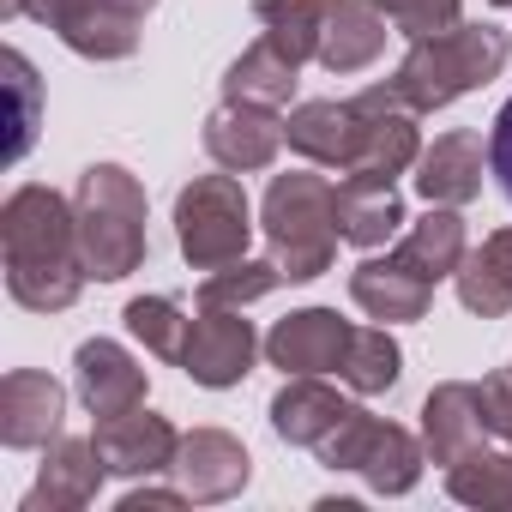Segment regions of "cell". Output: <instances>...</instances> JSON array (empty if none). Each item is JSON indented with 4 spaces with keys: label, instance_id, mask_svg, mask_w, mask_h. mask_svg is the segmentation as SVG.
Segmentation results:
<instances>
[{
    "label": "cell",
    "instance_id": "6da1fadb",
    "mask_svg": "<svg viewBox=\"0 0 512 512\" xmlns=\"http://www.w3.org/2000/svg\"><path fill=\"white\" fill-rule=\"evenodd\" d=\"M0 247H7V290L31 314H61L85 290L79 211L55 187H13L0 205Z\"/></svg>",
    "mask_w": 512,
    "mask_h": 512
},
{
    "label": "cell",
    "instance_id": "7a4b0ae2",
    "mask_svg": "<svg viewBox=\"0 0 512 512\" xmlns=\"http://www.w3.org/2000/svg\"><path fill=\"white\" fill-rule=\"evenodd\" d=\"M506 55H512L506 31H494V25H446V31L410 43L404 67L392 73V91H398L416 115H434V109H446L452 97H464V91L500 79Z\"/></svg>",
    "mask_w": 512,
    "mask_h": 512
},
{
    "label": "cell",
    "instance_id": "3957f363",
    "mask_svg": "<svg viewBox=\"0 0 512 512\" xmlns=\"http://www.w3.org/2000/svg\"><path fill=\"white\" fill-rule=\"evenodd\" d=\"M266 241H272V266L284 272V284H308L320 272H332L338 253V181L326 175H272L266 187Z\"/></svg>",
    "mask_w": 512,
    "mask_h": 512
},
{
    "label": "cell",
    "instance_id": "277c9868",
    "mask_svg": "<svg viewBox=\"0 0 512 512\" xmlns=\"http://www.w3.org/2000/svg\"><path fill=\"white\" fill-rule=\"evenodd\" d=\"M79 253L97 284H115L145 266V187L121 163H91L73 193Z\"/></svg>",
    "mask_w": 512,
    "mask_h": 512
},
{
    "label": "cell",
    "instance_id": "5b68a950",
    "mask_svg": "<svg viewBox=\"0 0 512 512\" xmlns=\"http://www.w3.org/2000/svg\"><path fill=\"white\" fill-rule=\"evenodd\" d=\"M175 235L193 272H217L247 260V241H253V205L241 193V175H193L175 199Z\"/></svg>",
    "mask_w": 512,
    "mask_h": 512
},
{
    "label": "cell",
    "instance_id": "8992f818",
    "mask_svg": "<svg viewBox=\"0 0 512 512\" xmlns=\"http://www.w3.org/2000/svg\"><path fill=\"white\" fill-rule=\"evenodd\" d=\"M314 452H320V464H332V470H362L368 488H380V494H410L416 476H422V446H416V434H404L398 422H380V416H368V410H350Z\"/></svg>",
    "mask_w": 512,
    "mask_h": 512
},
{
    "label": "cell",
    "instance_id": "52a82bcc",
    "mask_svg": "<svg viewBox=\"0 0 512 512\" xmlns=\"http://www.w3.org/2000/svg\"><path fill=\"white\" fill-rule=\"evenodd\" d=\"M253 356H260V338H253V320H241V308H199V320L187 326L181 368L187 380L223 392L253 374Z\"/></svg>",
    "mask_w": 512,
    "mask_h": 512
},
{
    "label": "cell",
    "instance_id": "ba28073f",
    "mask_svg": "<svg viewBox=\"0 0 512 512\" xmlns=\"http://www.w3.org/2000/svg\"><path fill=\"white\" fill-rule=\"evenodd\" d=\"M284 139H290V133H284L278 109H266V103H223V109L205 121V151H211V163L229 169V175L272 169Z\"/></svg>",
    "mask_w": 512,
    "mask_h": 512
},
{
    "label": "cell",
    "instance_id": "9c48e42d",
    "mask_svg": "<svg viewBox=\"0 0 512 512\" xmlns=\"http://www.w3.org/2000/svg\"><path fill=\"white\" fill-rule=\"evenodd\" d=\"M97 452L115 476H157V470H175V452H181V434L151 416L145 404L121 410V416H97Z\"/></svg>",
    "mask_w": 512,
    "mask_h": 512
},
{
    "label": "cell",
    "instance_id": "30bf717a",
    "mask_svg": "<svg viewBox=\"0 0 512 512\" xmlns=\"http://www.w3.org/2000/svg\"><path fill=\"white\" fill-rule=\"evenodd\" d=\"M61 416H67V386L61 380H49L37 368H13L0 380V440L13 452L61 440Z\"/></svg>",
    "mask_w": 512,
    "mask_h": 512
},
{
    "label": "cell",
    "instance_id": "8fae6325",
    "mask_svg": "<svg viewBox=\"0 0 512 512\" xmlns=\"http://www.w3.org/2000/svg\"><path fill=\"white\" fill-rule=\"evenodd\" d=\"M350 332L356 326L338 320L332 308H302V314H290V320L272 326L266 356L284 374H338L344 368V350H350Z\"/></svg>",
    "mask_w": 512,
    "mask_h": 512
},
{
    "label": "cell",
    "instance_id": "7c38bea8",
    "mask_svg": "<svg viewBox=\"0 0 512 512\" xmlns=\"http://www.w3.org/2000/svg\"><path fill=\"white\" fill-rule=\"evenodd\" d=\"M175 476H181L187 500H229V494L247 488L253 458H247V446H241L235 434H223V428H193V434H181Z\"/></svg>",
    "mask_w": 512,
    "mask_h": 512
},
{
    "label": "cell",
    "instance_id": "4fadbf2b",
    "mask_svg": "<svg viewBox=\"0 0 512 512\" xmlns=\"http://www.w3.org/2000/svg\"><path fill=\"white\" fill-rule=\"evenodd\" d=\"M488 440V404H482V386L470 380H446L428 392L422 404V446L434 464H452L464 452H476Z\"/></svg>",
    "mask_w": 512,
    "mask_h": 512
},
{
    "label": "cell",
    "instance_id": "5bb4252c",
    "mask_svg": "<svg viewBox=\"0 0 512 512\" xmlns=\"http://www.w3.org/2000/svg\"><path fill=\"white\" fill-rule=\"evenodd\" d=\"M109 464L97 452V440H49V458H43V476L37 488L25 494V512H79L97 500Z\"/></svg>",
    "mask_w": 512,
    "mask_h": 512
},
{
    "label": "cell",
    "instance_id": "9a60e30c",
    "mask_svg": "<svg viewBox=\"0 0 512 512\" xmlns=\"http://www.w3.org/2000/svg\"><path fill=\"white\" fill-rule=\"evenodd\" d=\"M73 374H79V398H85L91 416H121V410L145 404V386H151L145 368H139L115 338H91V344H79Z\"/></svg>",
    "mask_w": 512,
    "mask_h": 512
},
{
    "label": "cell",
    "instance_id": "2e32d148",
    "mask_svg": "<svg viewBox=\"0 0 512 512\" xmlns=\"http://www.w3.org/2000/svg\"><path fill=\"white\" fill-rule=\"evenodd\" d=\"M284 133H290V145L308 163L350 175L356 169V151H362V109H356V97L350 103H302L284 121Z\"/></svg>",
    "mask_w": 512,
    "mask_h": 512
},
{
    "label": "cell",
    "instance_id": "e0dca14e",
    "mask_svg": "<svg viewBox=\"0 0 512 512\" xmlns=\"http://www.w3.org/2000/svg\"><path fill=\"white\" fill-rule=\"evenodd\" d=\"M392 19L380 7H368V0H326V19H320V67L332 73H362L380 61L386 49V31Z\"/></svg>",
    "mask_w": 512,
    "mask_h": 512
},
{
    "label": "cell",
    "instance_id": "ac0fdd59",
    "mask_svg": "<svg viewBox=\"0 0 512 512\" xmlns=\"http://www.w3.org/2000/svg\"><path fill=\"white\" fill-rule=\"evenodd\" d=\"M416 193L428 205H470L482 193V133H470V127L440 133L416 157Z\"/></svg>",
    "mask_w": 512,
    "mask_h": 512
},
{
    "label": "cell",
    "instance_id": "d6986e66",
    "mask_svg": "<svg viewBox=\"0 0 512 512\" xmlns=\"http://www.w3.org/2000/svg\"><path fill=\"white\" fill-rule=\"evenodd\" d=\"M350 296H356L362 314H374V320L392 326V320H422L428 302H434V284L422 272H410L398 253H386V260H362L350 272Z\"/></svg>",
    "mask_w": 512,
    "mask_h": 512
},
{
    "label": "cell",
    "instance_id": "ffe728a7",
    "mask_svg": "<svg viewBox=\"0 0 512 512\" xmlns=\"http://www.w3.org/2000/svg\"><path fill=\"white\" fill-rule=\"evenodd\" d=\"M49 31H55L73 55H85V61H127V55L139 49V19L115 13L109 0H67Z\"/></svg>",
    "mask_w": 512,
    "mask_h": 512
},
{
    "label": "cell",
    "instance_id": "44dd1931",
    "mask_svg": "<svg viewBox=\"0 0 512 512\" xmlns=\"http://www.w3.org/2000/svg\"><path fill=\"white\" fill-rule=\"evenodd\" d=\"M404 229V205H398V181H368V175H344L338 181V235L362 253L386 247Z\"/></svg>",
    "mask_w": 512,
    "mask_h": 512
},
{
    "label": "cell",
    "instance_id": "7402d4cb",
    "mask_svg": "<svg viewBox=\"0 0 512 512\" xmlns=\"http://www.w3.org/2000/svg\"><path fill=\"white\" fill-rule=\"evenodd\" d=\"M356 404H344L332 386H320L314 374H290V386L272 398V428L290 440V446H320Z\"/></svg>",
    "mask_w": 512,
    "mask_h": 512
},
{
    "label": "cell",
    "instance_id": "603a6c76",
    "mask_svg": "<svg viewBox=\"0 0 512 512\" xmlns=\"http://www.w3.org/2000/svg\"><path fill=\"white\" fill-rule=\"evenodd\" d=\"M398 260L410 272H422L428 284L458 278V266H464V217H458V205H428V217L404 229Z\"/></svg>",
    "mask_w": 512,
    "mask_h": 512
},
{
    "label": "cell",
    "instance_id": "cb8c5ba5",
    "mask_svg": "<svg viewBox=\"0 0 512 512\" xmlns=\"http://www.w3.org/2000/svg\"><path fill=\"white\" fill-rule=\"evenodd\" d=\"M458 302L482 320L512 308V229H494L476 253H464L458 266Z\"/></svg>",
    "mask_w": 512,
    "mask_h": 512
},
{
    "label": "cell",
    "instance_id": "d4e9b609",
    "mask_svg": "<svg viewBox=\"0 0 512 512\" xmlns=\"http://www.w3.org/2000/svg\"><path fill=\"white\" fill-rule=\"evenodd\" d=\"M296 61L284 55V49H272L266 37L253 43L235 67H229V79H223V103H266V109H284L290 97H296Z\"/></svg>",
    "mask_w": 512,
    "mask_h": 512
},
{
    "label": "cell",
    "instance_id": "484cf974",
    "mask_svg": "<svg viewBox=\"0 0 512 512\" xmlns=\"http://www.w3.org/2000/svg\"><path fill=\"white\" fill-rule=\"evenodd\" d=\"M398 374H404V350L392 344V332H386V326H356V332H350V350H344L338 380H344L350 392L374 398V392H392V386H398Z\"/></svg>",
    "mask_w": 512,
    "mask_h": 512
},
{
    "label": "cell",
    "instance_id": "4316f807",
    "mask_svg": "<svg viewBox=\"0 0 512 512\" xmlns=\"http://www.w3.org/2000/svg\"><path fill=\"white\" fill-rule=\"evenodd\" d=\"M253 19H260L266 43L284 49L296 67L308 55H320V19H326V0H253Z\"/></svg>",
    "mask_w": 512,
    "mask_h": 512
},
{
    "label": "cell",
    "instance_id": "83f0119b",
    "mask_svg": "<svg viewBox=\"0 0 512 512\" xmlns=\"http://www.w3.org/2000/svg\"><path fill=\"white\" fill-rule=\"evenodd\" d=\"M446 488H452V500H464V506H512V452L476 446V452L452 458V464H446Z\"/></svg>",
    "mask_w": 512,
    "mask_h": 512
},
{
    "label": "cell",
    "instance_id": "f1b7e54d",
    "mask_svg": "<svg viewBox=\"0 0 512 512\" xmlns=\"http://www.w3.org/2000/svg\"><path fill=\"white\" fill-rule=\"evenodd\" d=\"M187 326H193V320L181 314L175 296H139V302H127V332H133L151 356H163V362H181Z\"/></svg>",
    "mask_w": 512,
    "mask_h": 512
},
{
    "label": "cell",
    "instance_id": "f546056e",
    "mask_svg": "<svg viewBox=\"0 0 512 512\" xmlns=\"http://www.w3.org/2000/svg\"><path fill=\"white\" fill-rule=\"evenodd\" d=\"M284 284V272L272 260H235V266H217L205 272L199 284V308H247V302H260Z\"/></svg>",
    "mask_w": 512,
    "mask_h": 512
},
{
    "label": "cell",
    "instance_id": "4dcf8cb0",
    "mask_svg": "<svg viewBox=\"0 0 512 512\" xmlns=\"http://www.w3.org/2000/svg\"><path fill=\"white\" fill-rule=\"evenodd\" d=\"M368 7H380V13L392 19V31L410 37V43L446 31V25H458V0H368Z\"/></svg>",
    "mask_w": 512,
    "mask_h": 512
},
{
    "label": "cell",
    "instance_id": "1f68e13d",
    "mask_svg": "<svg viewBox=\"0 0 512 512\" xmlns=\"http://www.w3.org/2000/svg\"><path fill=\"white\" fill-rule=\"evenodd\" d=\"M7 73H13V97H19V133H13V157H25L31 151V139H37V73H31V61L13 49L7 55Z\"/></svg>",
    "mask_w": 512,
    "mask_h": 512
},
{
    "label": "cell",
    "instance_id": "d6a6232c",
    "mask_svg": "<svg viewBox=\"0 0 512 512\" xmlns=\"http://www.w3.org/2000/svg\"><path fill=\"white\" fill-rule=\"evenodd\" d=\"M488 169H494V181H500L506 199H512V97H506V109H500L494 127H488Z\"/></svg>",
    "mask_w": 512,
    "mask_h": 512
},
{
    "label": "cell",
    "instance_id": "836d02e7",
    "mask_svg": "<svg viewBox=\"0 0 512 512\" xmlns=\"http://www.w3.org/2000/svg\"><path fill=\"white\" fill-rule=\"evenodd\" d=\"M482 404H488V434H500L506 452H512V374L482 380Z\"/></svg>",
    "mask_w": 512,
    "mask_h": 512
},
{
    "label": "cell",
    "instance_id": "e575fe53",
    "mask_svg": "<svg viewBox=\"0 0 512 512\" xmlns=\"http://www.w3.org/2000/svg\"><path fill=\"white\" fill-rule=\"evenodd\" d=\"M187 500V488H133L127 500H121V512H145V506H181Z\"/></svg>",
    "mask_w": 512,
    "mask_h": 512
},
{
    "label": "cell",
    "instance_id": "d590c367",
    "mask_svg": "<svg viewBox=\"0 0 512 512\" xmlns=\"http://www.w3.org/2000/svg\"><path fill=\"white\" fill-rule=\"evenodd\" d=\"M109 7H115V13H127V19H145L157 0H109Z\"/></svg>",
    "mask_w": 512,
    "mask_h": 512
},
{
    "label": "cell",
    "instance_id": "8d00e7d4",
    "mask_svg": "<svg viewBox=\"0 0 512 512\" xmlns=\"http://www.w3.org/2000/svg\"><path fill=\"white\" fill-rule=\"evenodd\" d=\"M494 7H512V0H494Z\"/></svg>",
    "mask_w": 512,
    "mask_h": 512
}]
</instances>
